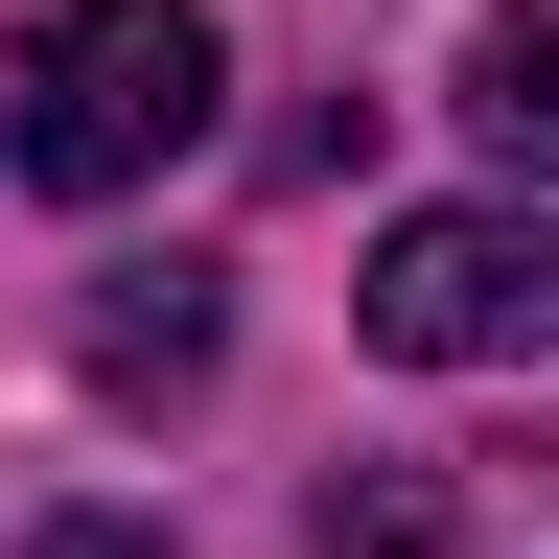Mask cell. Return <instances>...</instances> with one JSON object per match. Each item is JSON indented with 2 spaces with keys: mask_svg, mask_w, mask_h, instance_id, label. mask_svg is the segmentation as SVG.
<instances>
[{
  "mask_svg": "<svg viewBox=\"0 0 559 559\" xmlns=\"http://www.w3.org/2000/svg\"><path fill=\"white\" fill-rule=\"evenodd\" d=\"M466 117H489V164H513V187H559V0L466 24Z\"/></svg>",
  "mask_w": 559,
  "mask_h": 559,
  "instance_id": "3957f363",
  "label": "cell"
},
{
  "mask_svg": "<svg viewBox=\"0 0 559 559\" xmlns=\"http://www.w3.org/2000/svg\"><path fill=\"white\" fill-rule=\"evenodd\" d=\"M94 373H210V280H94Z\"/></svg>",
  "mask_w": 559,
  "mask_h": 559,
  "instance_id": "277c9868",
  "label": "cell"
},
{
  "mask_svg": "<svg viewBox=\"0 0 559 559\" xmlns=\"http://www.w3.org/2000/svg\"><path fill=\"white\" fill-rule=\"evenodd\" d=\"M187 140H210V0H47V24H24V117H0V164H24L47 210L164 187Z\"/></svg>",
  "mask_w": 559,
  "mask_h": 559,
  "instance_id": "6da1fadb",
  "label": "cell"
},
{
  "mask_svg": "<svg viewBox=\"0 0 559 559\" xmlns=\"http://www.w3.org/2000/svg\"><path fill=\"white\" fill-rule=\"evenodd\" d=\"M24 559H187V536H140V513H47Z\"/></svg>",
  "mask_w": 559,
  "mask_h": 559,
  "instance_id": "5b68a950",
  "label": "cell"
},
{
  "mask_svg": "<svg viewBox=\"0 0 559 559\" xmlns=\"http://www.w3.org/2000/svg\"><path fill=\"white\" fill-rule=\"evenodd\" d=\"M349 326L396 349V373H513V349H559V210H396L373 280H349Z\"/></svg>",
  "mask_w": 559,
  "mask_h": 559,
  "instance_id": "7a4b0ae2",
  "label": "cell"
}]
</instances>
